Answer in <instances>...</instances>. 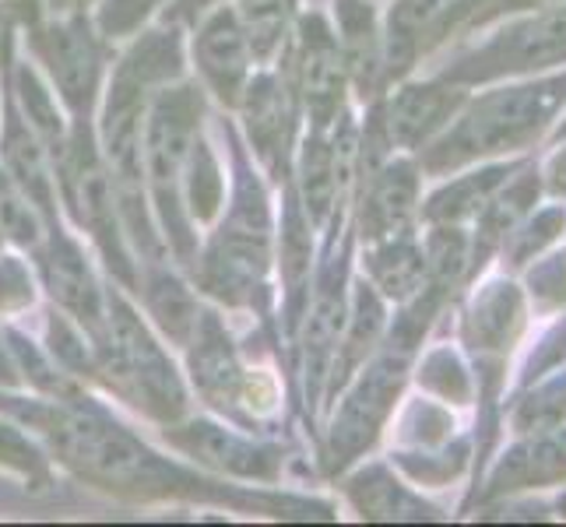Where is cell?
Wrapping results in <instances>:
<instances>
[{
	"label": "cell",
	"mask_w": 566,
	"mask_h": 527,
	"mask_svg": "<svg viewBox=\"0 0 566 527\" xmlns=\"http://www.w3.org/2000/svg\"><path fill=\"white\" fill-rule=\"evenodd\" d=\"M563 95H566V77L485 95V99H479L468 109L461 116V124L426 155V166L440 172V169L482 159V155L532 145L542 134V127L549 124L556 106L563 103Z\"/></svg>",
	"instance_id": "6da1fadb"
},
{
	"label": "cell",
	"mask_w": 566,
	"mask_h": 527,
	"mask_svg": "<svg viewBox=\"0 0 566 527\" xmlns=\"http://www.w3.org/2000/svg\"><path fill=\"white\" fill-rule=\"evenodd\" d=\"M566 61V8L542 11L528 22L503 29L490 46H482L475 56H468L454 67V77L479 82V77L549 67Z\"/></svg>",
	"instance_id": "7a4b0ae2"
},
{
	"label": "cell",
	"mask_w": 566,
	"mask_h": 527,
	"mask_svg": "<svg viewBox=\"0 0 566 527\" xmlns=\"http://www.w3.org/2000/svg\"><path fill=\"white\" fill-rule=\"evenodd\" d=\"M61 446L67 461H74L77 467H85L92 478L103 482H148L159 464L151 461V454H145L138 443H134L127 433H120L116 425H103L92 419H67L61 425Z\"/></svg>",
	"instance_id": "3957f363"
},
{
	"label": "cell",
	"mask_w": 566,
	"mask_h": 527,
	"mask_svg": "<svg viewBox=\"0 0 566 527\" xmlns=\"http://www.w3.org/2000/svg\"><path fill=\"white\" fill-rule=\"evenodd\" d=\"M113 356H116V373L127 383H134L138 398L151 412H177L180 408V387L172 380V369L159 356V348L148 341V335L138 327L124 306H116L113 317Z\"/></svg>",
	"instance_id": "277c9868"
},
{
	"label": "cell",
	"mask_w": 566,
	"mask_h": 527,
	"mask_svg": "<svg viewBox=\"0 0 566 527\" xmlns=\"http://www.w3.org/2000/svg\"><path fill=\"white\" fill-rule=\"evenodd\" d=\"M43 61L50 64L56 85L74 109H88L95 82H99V46L88 35L82 22H67L61 29H50L39 39Z\"/></svg>",
	"instance_id": "5b68a950"
},
{
	"label": "cell",
	"mask_w": 566,
	"mask_h": 527,
	"mask_svg": "<svg viewBox=\"0 0 566 527\" xmlns=\"http://www.w3.org/2000/svg\"><path fill=\"white\" fill-rule=\"evenodd\" d=\"M395 390H398V373H390V366H377L374 373L363 380L353 401L345 404L342 422L335 425V454H342L335 461H348L377 436V425L384 422Z\"/></svg>",
	"instance_id": "8992f818"
},
{
	"label": "cell",
	"mask_w": 566,
	"mask_h": 527,
	"mask_svg": "<svg viewBox=\"0 0 566 527\" xmlns=\"http://www.w3.org/2000/svg\"><path fill=\"white\" fill-rule=\"evenodd\" d=\"M193 99L187 92L163 99L159 109L151 113V130H148V166L159 190L172 187L177 172L184 166V155L190 148V130H193Z\"/></svg>",
	"instance_id": "52a82bcc"
},
{
	"label": "cell",
	"mask_w": 566,
	"mask_h": 527,
	"mask_svg": "<svg viewBox=\"0 0 566 527\" xmlns=\"http://www.w3.org/2000/svg\"><path fill=\"white\" fill-rule=\"evenodd\" d=\"M198 61L222 99H237L247 77V39L232 14H214L198 39Z\"/></svg>",
	"instance_id": "ba28073f"
},
{
	"label": "cell",
	"mask_w": 566,
	"mask_h": 527,
	"mask_svg": "<svg viewBox=\"0 0 566 527\" xmlns=\"http://www.w3.org/2000/svg\"><path fill=\"white\" fill-rule=\"evenodd\" d=\"M458 103H461V92L447 85L401 88L398 99L390 103V138L398 145H419L443 120H451Z\"/></svg>",
	"instance_id": "9c48e42d"
},
{
	"label": "cell",
	"mask_w": 566,
	"mask_h": 527,
	"mask_svg": "<svg viewBox=\"0 0 566 527\" xmlns=\"http://www.w3.org/2000/svg\"><path fill=\"white\" fill-rule=\"evenodd\" d=\"M303 95L310 109H314L317 124H327L342 99L338 46L331 43V32L321 22L306 25V39H303Z\"/></svg>",
	"instance_id": "30bf717a"
},
{
	"label": "cell",
	"mask_w": 566,
	"mask_h": 527,
	"mask_svg": "<svg viewBox=\"0 0 566 527\" xmlns=\"http://www.w3.org/2000/svg\"><path fill=\"white\" fill-rule=\"evenodd\" d=\"M563 475H566V436H553L514 451L503 461L493 485L496 489H524V485H545Z\"/></svg>",
	"instance_id": "8fae6325"
},
{
	"label": "cell",
	"mask_w": 566,
	"mask_h": 527,
	"mask_svg": "<svg viewBox=\"0 0 566 527\" xmlns=\"http://www.w3.org/2000/svg\"><path fill=\"white\" fill-rule=\"evenodd\" d=\"M416 204V176L408 166H395L387 169L374 193H369L366 204V225L369 236H387V232H398L405 225V219L412 214Z\"/></svg>",
	"instance_id": "7c38bea8"
},
{
	"label": "cell",
	"mask_w": 566,
	"mask_h": 527,
	"mask_svg": "<svg viewBox=\"0 0 566 527\" xmlns=\"http://www.w3.org/2000/svg\"><path fill=\"white\" fill-rule=\"evenodd\" d=\"M46 275L53 285V296H61L64 306L77 309L82 317H95V285L88 278L85 261L77 257V250L71 243H61L50 253Z\"/></svg>",
	"instance_id": "4fadbf2b"
},
{
	"label": "cell",
	"mask_w": 566,
	"mask_h": 527,
	"mask_svg": "<svg viewBox=\"0 0 566 527\" xmlns=\"http://www.w3.org/2000/svg\"><path fill=\"white\" fill-rule=\"evenodd\" d=\"M503 176H506V169H485V172L468 176V180L440 190L437 198L429 201L426 214L437 222H461L468 214H479L485 208V201L493 198V190L500 187Z\"/></svg>",
	"instance_id": "5bb4252c"
},
{
	"label": "cell",
	"mask_w": 566,
	"mask_h": 527,
	"mask_svg": "<svg viewBox=\"0 0 566 527\" xmlns=\"http://www.w3.org/2000/svg\"><path fill=\"white\" fill-rule=\"evenodd\" d=\"M369 267H374L377 282L390 292V296H408L422 285V271H426V257L408 243H387L384 250H377L369 257Z\"/></svg>",
	"instance_id": "9a60e30c"
},
{
	"label": "cell",
	"mask_w": 566,
	"mask_h": 527,
	"mask_svg": "<svg viewBox=\"0 0 566 527\" xmlns=\"http://www.w3.org/2000/svg\"><path fill=\"white\" fill-rule=\"evenodd\" d=\"M521 320L517 292L511 285H493V292L475 306V341L482 348L506 345Z\"/></svg>",
	"instance_id": "2e32d148"
},
{
	"label": "cell",
	"mask_w": 566,
	"mask_h": 527,
	"mask_svg": "<svg viewBox=\"0 0 566 527\" xmlns=\"http://www.w3.org/2000/svg\"><path fill=\"white\" fill-rule=\"evenodd\" d=\"M250 134L258 138L264 155L279 151L285 141V103L275 82H261L250 95Z\"/></svg>",
	"instance_id": "e0dca14e"
},
{
	"label": "cell",
	"mask_w": 566,
	"mask_h": 527,
	"mask_svg": "<svg viewBox=\"0 0 566 527\" xmlns=\"http://www.w3.org/2000/svg\"><path fill=\"white\" fill-rule=\"evenodd\" d=\"M201 429H205L201 436L193 433L187 440V446H190L193 454H201L205 461H214V464H222V467H232V472H247V475H261L264 472L258 454H253L250 446H243L240 440L219 433V429H208V425H201Z\"/></svg>",
	"instance_id": "ac0fdd59"
},
{
	"label": "cell",
	"mask_w": 566,
	"mask_h": 527,
	"mask_svg": "<svg viewBox=\"0 0 566 527\" xmlns=\"http://www.w3.org/2000/svg\"><path fill=\"white\" fill-rule=\"evenodd\" d=\"M289 0H243V18H247V35L250 46L258 53H271L282 39Z\"/></svg>",
	"instance_id": "d6986e66"
},
{
	"label": "cell",
	"mask_w": 566,
	"mask_h": 527,
	"mask_svg": "<svg viewBox=\"0 0 566 527\" xmlns=\"http://www.w3.org/2000/svg\"><path fill=\"white\" fill-rule=\"evenodd\" d=\"M566 419V377L556 383L542 387L535 398H528L517 408V425L521 429H545Z\"/></svg>",
	"instance_id": "ffe728a7"
},
{
	"label": "cell",
	"mask_w": 566,
	"mask_h": 527,
	"mask_svg": "<svg viewBox=\"0 0 566 527\" xmlns=\"http://www.w3.org/2000/svg\"><path fill=\"white\" fill-rule=\"evenodd\" d=\"M451 0H401V4L390 11V39L395 43H412V39L447 11Z\"/></svg>",
	"instance_id": "44dd1931"
},
{
	"label": "cell",
	"mask_w": 566,
	"mask_h": 527,
	"mask_svg": "<svg viewBox=\"0 0 566 527\" xmlns=\"http://www.w3.org/2000/svg\"><path fill=\"white\" fill-rule=\"evenodd\" d=\"M535 176H524L521 183L511 187V193H503V198L490 208V214H485V236H500L503 229H511L524 211H528L532 198H535Z\"/></svg>",
	"instance_id": "7402d4cb"
},
{
	"label": "cell",
	"mask_w": 566,
	"mask_h": 527,
	"mask_svg": "<svg viewBox=\"0 0 566 527\" xmlns=\"http://www.w3.org/2000/svg\"><path fill=\"white\" fill-rule=\"evenodd\" d=\"M335 159L327 155L324 145H310L306 151V201L314 204V211L321 214L331 204V190H335Z\"/></svg>",
	"instance_id": "603a6c76"
},
{
	"label": "cell",
	"mask_w": 566,
	"mask_h": 527,
	"mask_svg": "<svg viewBox=\"0 0 566 527\" xmlns=\"http://www.w3.org/2000/svg\"><path fill=\"white\" fill-rule=\"evenodd\" d=\"M190 201H193V214H208L219 204V172H214L211 155L205 151V145H193V169H190Z\"/></svg>",
	"instance_id": "cb8c5ba5"
},
{
	"label": "cell",
	"mask_w": 566,
	"mask_h": 527,
	"mask_svg": "<svg viewBox=\"0 0 566 527\" xmlns=\"http://www.w3.org/2000/svg\"><path fill=\"white\" fill-rule=\"evenodd\" d=\"M429 264L440 275V282H454L464 267V236L454 229H440L429 243Z\"/></svg>",
	"instance_id": "d4e9b609"
},
{
	"label": "cell",
	"mask_w": 566,
	"mask_h": 527,
	"mask_svg": "<svg viewBox=\"0 0 566 527\" xmlns=\"http://www.w3.org/2000/svg\"><path fill=\"white\" fill-rule=\"evenodd\" d=\"M155 8H159V0H106L99 22L106 35H124L130 29H138Z\"/></svg>",
	"instance_id": "484cf974"
},
{
	"label": "cell",
	"mask_w": 566,
	"mask_h": 527,
	"mask_svg": "<svg viewBox=\"0 0 566 527\" xmlns=\"http://www.w3.org/2000/svg\"><path fill=\"white\" fill-rule=\"evenodd\" d=\"M549 190L553 193H566V148L549 162Z\"/></svg>",
	"instance_id": "4316f807"
},
{
	"label": "cell",
	"mask_w": 566,
	"mask_h": 527,
	"mask_svg": "<svg viewBox=\"0 0 566 527\" xmlns=\"http://www.w3.org/2000/svg\"><path fill=\"white\" fill-rule=\"evenodd\" d=\"M545 4H556V0H503L500 11H517V8H545Z\"/></svg>",
	"instance_id": "83f0119b"
},
{
	"label": "cell",
	"mask_w": 566,
	"mask_h": 527,
	"mask_svg": "<svg viewBox=\"0 0 566 527\" xmlns=\"http://www.w3.org/2000/svg\"><path fill=\"white\" fill-rule=\"evenodd\" d=\"M208 4H211V0H180V14H198Z\"/></svg>",
	"instance_id": "f1b7e54d"
},
{
	"label": "cell",
	"mask_w": 566,
	"mask_h": 527,
	"mask_svg": "<svg viewBox=\"0 0 566 527\" xmlns=\"http://www.w3.org/2000/svg\"><path fill=\"white\" fill-rule=\"evenodd\" d=\"M50 4H53L56 11H74V8H85L88 0H50Z\"/></svg>",
	"instance_id": "f546056e"
},
{
	"label": "cell",
	"mask_w": 566,
	"mask_h": 527,
	"mask_svg": "<svg viewBox=\"0 0 566 527\" xmlns=\"http://www.w3.org/2000/svg\"><path fill=\"white\" fill-rule=\"evenodd\" d=\"M4 43H8V25H4V18H0V50H4Z\"/></svg>",
	"instance_id": "4dcf8cb0"
},
{
	"label": "cell",
	"mask_w": 566,
	"mask_h": 527,
	"mask_svg": "<svg viewBox=\"0 0 566 527\" xmlns=\"http://www.w3.org/2000/svg\"><path fill=\"white\" fill-rule=\"evenodd\" d=\"M559 510H563V514H566V496H563V503H559Z\"/></svg>",
	"instance_id": "1f68e13d"
}]
</instances>
